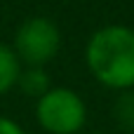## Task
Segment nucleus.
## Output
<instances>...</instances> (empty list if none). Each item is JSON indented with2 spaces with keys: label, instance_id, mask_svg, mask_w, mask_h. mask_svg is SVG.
I'll use <instances>...</instances> for the list:
<instances>
[{
  "label": "nucleus",
  "instance_id": "0eeeda50",
  "mask_svg": "<svg viewBox=\"0 0 134 134\" xmlns=\"http://www.w3.org/2000/svg\"><path fill=\"white\" fill-rule=\"evenodd\" d=\"M0 134H26V132H24V127H21L19 122H14V120L0 115Z\"/></svg>",
  "mask_w": 134,
  "mask_h": 134
},
{
  "label": "nucleus",
  "instance_id": "f03ea898",
  "mask_svg": "<svg viewBox=\"0 0 134 134\" xmlns=\"http://www.w3.org/2000/svg\"><path fill=\"white\" fill-rule=\"evenodd\" d=\"M35 120L49 134H80L87 122V106L71 87H49L35 101Z\"/></svg>",
  "mask_w": 134,
  "mask_h": 134
},
{
  "label": "nucleus",
  "instance_id": "f257e3e1",
  "mask_svg": "<svg viewBox=\"0 0 134 134\" xmlns=\"http://www.w3.org/2000/svg\"><path fill=\"white\" fill-rule=\"evenodd\" d=\"M90 73L108 90H134V28L111 24L94 31L85 47Z\"/></svg>",
  "mask_w": 134,
  "mask_h": 134
},
{
  "label": "nucleus",
  "instance_id": "7ed1b4c3",
  "mask_svg": "<svg viewBox=\"0 0 134 134\" xmlns=\"http://www.w3.org/2000/svg\"><path fill=\"white\" fill-rule=\"evenodd\" d=\"M61 47L59 26L47 16H31L26 19L14 33V54L26 66H45L49 64Z\"/></svg>",
  "mask_w": 134,
  "mask_h": 134
},
{
  "label": "nucleus",
  "instance_id": "39448f33",
  "mask_svg": "<svg viewBox=\"0 0 134 134\" xmlns=\"http://www.w3.org/2000/svg\"><path fill=\"white\" fill-rule=\"evenodd\" d=\"M19 73H21L19 57L14 54V49L9 45H2L0 42V97L7 94L12 87H16Z\"/></svg>",
  "mask_w": 134,
  "mask_h": 134
},
{
  "label": "nucleus",
  "instance_id": "423d86ee",
  "mask_svg": "<svg viewBox=\"0 0 134 134\" xmlns=\"http://www.w3.org/2000/svg\"><path fill=\"white\" fill-rule=\"evenodd\" d=\"M113 120L120 130L134 134V92L122 90L113 101Z\"/></svg>",
  "mask_w": 134,
  "mask_h": 134
},
{
  "label": "nucleus",
  "instance_id": "20e7f679",
  "mask_svg": "<svg viewBox=\"0 0 134 134\" xmlns=\"http://www.w3.org/2000/svg\"><path fill=\"white\" fill-rule=\"evenodd\" d=\"M16 87H19L26 97L38 99V97H42V94L52 87V82H49V75H47V71H45L42 66H26V68H21V73H19Z\"/></svg>",
  "mask_w": 134,
  "mask_h": 134
}]
</instances>
